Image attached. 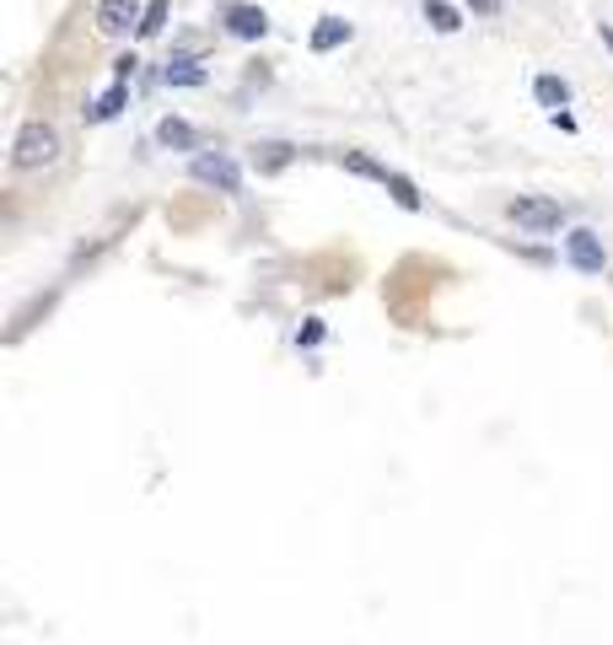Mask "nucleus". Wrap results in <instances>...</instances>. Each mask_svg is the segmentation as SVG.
<instances>
[{
  "mask_svg": "<svg viewBox=\"0 0 613 645\" xmlns=\"http://www.w3.org/2000/svg\"><path fill=\"white\" fill-rule=\"evenodd\" d=\"M597 33H603V43L613 49V28H609V22H597Z\"/></svg>",
  "mask_w": 613,
  "mask_h": 645,
  "instance_id": "obj_17",
  "label": "nucleus"
},
{
  "mask_svg": "<svg viewBox=\"0 0 613 645\" xmlns=\"http://www.w3.org/2000/svg\"><path fill=\"white\" fill-rule=\"evenodd\" d=\"M565 253H571V264L586 269V275L603 269V243H597V232H571V237H565Z\"/></svg>",
  "mask_w": 613,
  "mask_h": 645,
  "instance_id": "obj_5",
  "label": "nucleus"
},
{
  "mask_svg": "<svg viewBox=\"0 0 613 645\" xmlns=\"http://www.w3.org/2000/svg\"><path fill=\"white\" fill-rule=\"evenodd\" d=\"M505 211H511V221H522V226H533V232H554V226H560V205H554V199H539V194H517Z\"/></svg>",
  "mask_w": 613,
  "mask_h": 645,
  "instance_id": "obj_2",
  "label": "nucleus"
},
{
  "mask_svg": "<svg viewBox=\"0 0 613 645\" xmlns=\"http://www.w3.org/2000/svg\"><path fill=\"white\" fill-rule=\"evenodd\" d=\"M533 92H539V103L554 108V113H565V103H571V86H565L560 75H539V81H533Z\"/></svg>",
  "mask_w": 613,
  "mask_h": 645,
  "instance_id": "obj_8",
  "label": "nucleus"
},
{
  "mask_svg": "<svg viewBox=\"0 0 613 645\" xmlns=\"http://www.w3.org/2000/svg\"><path fill=\"white\" fill-rule=\"evenodd\" d=\"M141 17H145V11L135 6V0H98V28H103L109 38L130 33V28L141 33Z\"/></svg>",
  "mask_w": 613,
  "mask_h": 645,
  "instance_id": "obj_3",
  "label": "nucleus"
},
{
  "mask_svg": "<svg viewBox=\"0 0 613 645\" xmlns=\"http://www.w3.org/2000/svg\"><path fill=\"white\" fill-rule=\"evenodd\" d=\"M167 22V0H145V17H141V38H156Z\"/></svg>",
  "mask_w": 613,
  "mask_h": 645,
  "instance_id": "obj_11",
  "label": "nucleus"
},
{
  "mask_svg": "<svg viewBox=\"0 0 613 645\" xmlns=\"http://www.w3.org/2000/svg\"><path fill=\"white\" fill-rule=\"evenodd\" d=\"M426 22H431L436 33H458V28H463L458 6H447V0H426Z\"/></svg>",
  "mask_w": 613,
  "mask_h": 645,
  "instance_id": "obj_9",
  "label": "nucleus"
},
{
  "mask_svg": "<svg viewBox=\"0 0 613 645\" xmlns=\"http://www.w3.org/2000/svg\"><path fill=\"white\" fill-rule=\"evenodd\" d=\"M119 108H124V86H113L109 98H103V103L92 108V119H113V113H119Z\"/></svg>",
  "mask_w": 613,
  "mask_h": 645,
  "instance_id": "obj_14",
  "label": "nucleus"
},
{
  "mask_svg": "<svg viewBox=\"0 0 613 645\" xmlns=\"http://www.w3.org/2000/svg\"><path fill=\"white\" fill-rule=\"evenodd\" d=\"M11 162H17L22 173L54 167V162H60V130H54V124H43V119L22 124V135H17V145H11Z\"/></svg>",
  "mask_w": 613,
  "mask_h": 645,
  "instance_id": "obj_1",
  "label": "nucleus"
},
{
  "mask_svg": "<svg viewBox=\"0 0 613 645\" xmlns=\"http://www.w3.org/2000/svg\"><path fill=\"white\" fill-rule=\"evenodd\" d=\"M226 33L232 38H264L269 33V17H264L258 6H232V11H226Z\"/></svg>",
  "mask_w": 613,
  "mask_h": 645,
  "instance_id": "obj_6",
  "label": "nucleus"
},
{
  "mask_svg": "<svg viewBox=\"0 0 613 645\" xmlns=\"http://www.w3.org/2000/svg\"><path fill=\"white\" fill-rule=\"evenodd\" d=\"M388 188H394V199L403 211H420V194H415V183L403 178V173H388Z\"/></svg>",
  "mask_w": 613,
  "mask_h": 645,
  "instance_id": "obj_12",
  "label": "nucleus"
},
{
  "mask_svg": "<svg viewBox=\"0 0 613 645\" xmlns=\"http://www.w3.org/2000/svg\"><path fill=\"white\" fill-rule=\"evenodd\" d=\"M200 81H205V71H194V65H178V71L167 65V86H200Z\"/></svg>",
  "mask_w": 613,
  "mask_h": 645,
  "instance_id": "obj_13",
  "label": "nucleus"
},
{
  "mask_svg": "<svg viewBox=\"0 0 613 645\" xmlns=\"http://www.w3.org/2000/svg\"><path fill=\"white\" fill-rule=\"evenodd\" d=\"M495 6H501V0H473V11H495Z\"/></svg>",
  "mask_w": 613,
  "mask_h": 645,
  "instance_id": "obj_16",
  "label": "nucleus"
},
{
  "mask_svg": "<svg viewBox=\"0 0 613 645\" xmlns=\"http://www.w3.org/2000/svg\"><path fill=\"white\" fill-rule=\"evenodd\" d=\"M156 135H162V145H178V151H194V141H200L183 119H162V130H156Z\"/></svg>",
  "mask_w": 613,
  "mask_h": 645,
  "instance_id": "obj_10",
  "label": "nucleus"
},
{
  "mask_svg": "<svg viewBox=\"0 0 613 645\" xmlns=\"http://www.w3.org/2000/svg\"><path fill=\"white\" fill-rule=\"evenodd\" d=\"M194 178L211 183V188H221V194H237L243 173H237V162H232V156H194Z\"/></svg>",
  "mask_w": 613,
  "mask_h": 645,
  "instance_id": "obj_4",
  "label": "nucleus"
},
{
  "mask_svg": "<svg viewBox=\"0 0 613 645\" xmlns=\"http://www.w3.org/2000/svg\"><path fill=\"white\" fill-rule=\"evenodd\" d=\"M258 151H264V167H286V162H290V145H280V141L258 145Z\"/></svg>",
  "mask_w": 613,
  "mask_h": 645,
  "instance_id": "obj_15",
  "label": "nucleus"
},
{
  "mask_svg": "<svg viewBox=\"0 0 613 645\" xmlns=\"http://www.w3.org/2000/svg\"><path fill=\"white\" fill-rule=\"evenodd\" d=\"M345 38H350V22H345V17H324V22L313 28V49H318V54H328V49H339Z\"/></svg>",
  "mask_w": 613,
  "mask_h": 645,
  "instance_id": "obj_7",
  "label": "nucleus"
}]
</instances>
